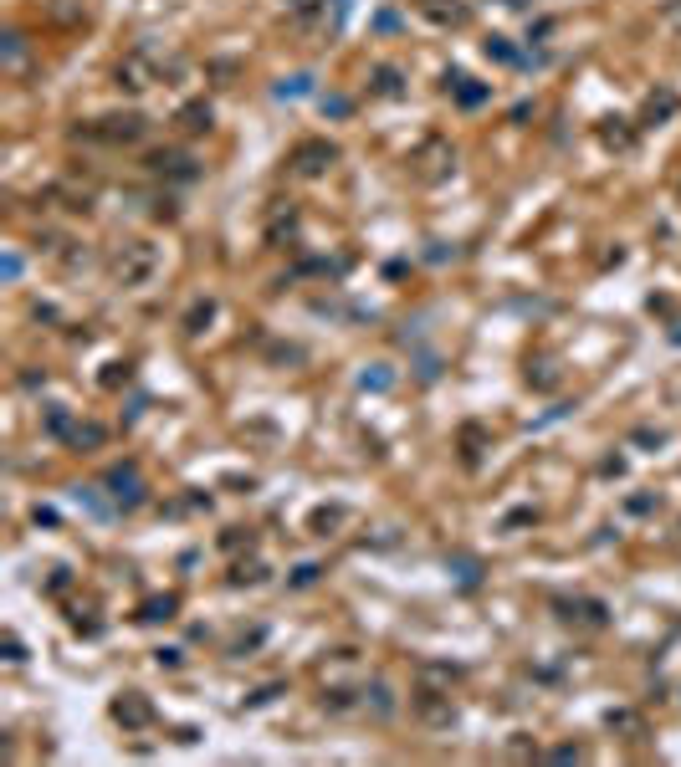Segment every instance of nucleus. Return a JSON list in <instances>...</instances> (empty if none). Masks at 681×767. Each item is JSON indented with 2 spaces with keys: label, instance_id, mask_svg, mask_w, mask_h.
I'll list each match as a JSON object with an SVG mask.
<instances>
[{
  "label": "nucleus",
  "instance_id": "nucleus-1",
  "mask_svg": "<svg viewBox=\"0 0 681 767\" xmlns=\"http://www.w3.org/2000/svg\"><path fill=\"white\" fill-rule=\"evenodd\" d=\"M164 62H159V52L154 47H134V52H123L118 57V67H113V82L123 87V93H149L154 82H164Z\"/></svg>",
  "mask_w": 681,
  "mask_h": 767
},
{
  "label": "nucleus",
  "instance_id": "nucleus-2",
  "mask_svg": "<svg viewBox=\"0 0 681 767\" xmlns=\"http://www.w3.org/2000/svg\"><path fill=\"white\" fill-rule=\"evenodd\" d=\"M149 133V118L144 113H108V118H93L88 128H82V139H98V144H139Z\"/></svg>",
  "mask_w": 681,
  "mask_h": 767
},
{
  "label": "nucleus",
  "instance_id": "nucleus-3",
  "mask_svg": "<svg viewBox=\"0 0 681 767\" xmlns=\"http://www.w3.org/2000/svg\"><path fill=\"white\" fill-rule=\"evenodd\" d=\"M154 266H159V256H154L149 241H123V246L113 251V277H118L123 287H144V282L154 277Z\"/></svg>",
  "mask_w": 681,
  "mask_h": 767
},
{
  "label": "nucleus",
  "instance_id": "nucleus-4",
  "mask_svg": "<svg viewBox=\"0 0 681 767\" xmlns=\"http://www.w3.org/2000/svg\"><path fill=\"white\" fill-rule=\"evenodd\" d=\"M292 174H303V179H323L333 164H338V149L328 144V139H303V144H297L292 149Z\"/></svg>",
  "mask_w": 681,
  "mask_h": 767
},
{
  "label": "nucleus",
  "instance_id": "nucleus-5",
  "mask_svg": "<svg viewBox=\"0 0 681 767\" xmlns=\"http://www.w3.org/2000/svg\"><path fill=\"white\" fill-rule=\"evenodd\" d=\"M108 711H113V721H118L123 732H144V727H154V701H149L144 691H123Z\"/></svg>",
  "mask_w": 681,
  "mask_h": 767
},
{
  "label": "nucleus",
  "instance_id": "nucleus-6",
  "mask_svg": "<svg viewBox=\"0 0 681 767\" xmlns=\"http://www.w3.org/2000/svg\"><path fill=\"white\" fill-rule=\"evenodd\" d=\"M410 164H415V174H420V179H446V174L456 169V149H451L446 139H425V144L415 149V159H410Z\"/></svg>",
  "mask_w": 681,
  "mask_h": 767
},
{
  "label": "nucleus",
  "instance_id": "nucleus-7",
  "mask_svg": "<svg viewBox=\"0 0 681 767\" xmlns=\"http://www.w3.org/2000/svg\"><path fill=\"white\" fill-rule=\"evenodd\" d=\"M149 174H159V179H195L200 164H195V154H185V149H154V154H149Z\"/></svg>",
  "mask_w": 681,
  "mask_h": 767
},
{
  "label": "nucleus",
  "instance_id": "nucleus-8",
  "mask_svg": "<svg viewBox=\"0 0 681 767\" xmlns=\"http://www.w3.org/2000/svg\"><path fill=\"white\" fill-rule=\"evenodd\" d=\"M415 11L436 26H466L472 21V6H466V0H415Z\"/></svg>",
  "mask_w": 681,
  "mask_h": 767
},
{
  "label": "nucleus",
  "instance_id": "nucleus-9",
  "mask_svg": "<svg viewBox=\"0 0 681 767\" xmlns=\"http://www.w3.org/2000/svg\"><path fill=\"white\" fill-rule=\"evenodd\" d=\"M446 87H451V98H456L461 108H482V103L492 98V87L472 82V77H466V72H451V77H446Z\"/></svg>",
  "mask_w": 681,
  "mask_h": 767
},
{
  "label": "nucleus",
  "instance_id": "nucleus-10",
  "mask_svg": "<svg viewBox=\"0 0 681 767\" xmlns=\"http://www.w3.org/2000/svg\"><path fill=\"white\" fill-rule=\"evenodd\" d=\"M62 440H67V445H77V450H98V445L108 440V430H103V425H93V420H72Z\"/></svg>",
  "mask_w": 681,
  "mask_h": 767
},
{
  "label": "nucleus",
  "instance_id": "nucleus-11",
  "mask_svg": "<svg viewBox=\"0 0 681 767\" xmlns=\"http://www.w3.org/2000/svg\"><path fill=\"white\" fill-rule=\"evenodd\" d=\"M292 231H297V210H292V200H277V210H272V220H267V236L272 241H292Z\"/></svg>",
  "mask_w": 681,
  "mask_h": 767
},
{
  "label": "nucleus",
  "instance_id": "nucleus-12",
  "mask_svg": "<svg viewBox=\"0 0 681 767\" xmlns=\"http://www.w3.org/2000/svg\"><path fill=\"white\" fill-rule=\"evenodd\" d=\"M175 123L190 133V139H195V133H210V103H185Z\"/></svg>",
  "mask_w": 681,
  "mask_h": 767
},
{
  "label": "nucleus",
  "instance_id": "nucleus-13",
  "mask_svg": "<svg viewBox=\"0 0 681 767\" xmlns=\"http://www.w3.org/2000/svg\"><path fill=\"white\" fill-rule=\"evenodd\" d=\"M374 93L379 98H405V82H400V67H374Z\"/></svg>",
  "mask_w": 681,
  "mask_h": 767
},
{
  "label": "nucleus",
  "instance_id": "nucleus-14",
  "mask_svg": "<svg viewBox=\"0 0 681 767\" xmlns=\"http://www.w3.org/2000/svg\"><path fill=\"white\" fill-rule=\"evenodd\" d=\"M605 721H610V727H615V732H630V737H641V732H646V721H641V711H610Z\"/></svg>",
  "mask_w": 681,
  "mask_h": 767
},
{
  "label": "nucleus",
  "instance_id": "nucleus-15",
  "mask_svg": "<svg viewBox=\"0 0 681 767\" xmlns=\"http://www.w3.org/2000/svg\"><path fill=\"white\" fill-rule=\"evenodd\" d=\"M600 139H605L610 149H630V139H635V133L625 128V118H610V123L600 128Z\"/></svg>",
  "mask_w": 681,
  "mask_h": 767
},
{
  "label": "nucleus",
  "instance_id": "nucleus-16",
  "mask_svg": "<svg viewBox=\"0 0 681 767\" xmlns=\"http://www.w3.org/2000/svg\"><path fill=\"white\" fill-rule=\"evenodd\" d=\"M0 52H6V67L11 72H21V62H26V36L21 31H6V47H0Z\"/></svg>",
  "mask_w": 681,
  "mask_h": 767
},
{
  "label": "nucleus",
  "instance_id": "nucleus-17",
  "mask_svg": "<svg viewBox=\"0 0 681 767\" xmlns=\"http://www.w3.org/2000/svg\"><path fill=\"white\" fill-rule=\"evenodd\" d=\"M210 312H216V302H210V297H200V302L190 307V318H185V333H190V338L200 333V323H210Z\"/></svg>",
  "mask_w": 681,
  "mask_h": 767
},
{
  "label": "nucleus",
  "instance_id": "nucleus-18",
  "mask_svg": "<svg viewBox=\"0 0 681 767\" xmlns=\"http://www.w3.org/2000/svg\"><path fill=\"white\" fill-rule=\"evenodd\" d=\"M369 701H374V716H395V701H390V691L385 686H374V691H364Z\"/></svg>",
  "mask_w": 681,
  "mask_h": 767
},
{
  "label": "nucleus",
  "instance_id": "nucleus-19",
  "mask_svg": "<svg viewBox=\"0 0 681 767\" xmlns=\"http://www.w3.org/2000/svg\"><path fill=\"white\" fill-rule=\"evenodd\" d=\"M144 619H175V599H149L144 604Z\"/></svg>",
  "mask_w": 681,
  "mask_h": 767
},
{
  "label": "nucleus",
  "instance_id": "nucleus-20",
  "mask_svg": "<svg viewBox=\"0 0 681 767\" xmlns=\"http://www.w3.org/2000/svg\"><path fill=\"white\" fill-rule=\"evenodd\" d=\"M487 57H497V62H518V52L507 47V36H492V41H487Z\"/></svg>",
  "mask_w": 681,
  "mask_h": 767
},
{
  "label": "nucleus",
  "instance_id": "nucleus-21",
  "mask_svg": "<svg viewBox=\"0 0 681 767\" xmlns=\"http://www.w3.org/2000/svg\"><path fill=\"white\" fill-rule=\"evenodd\" d=\"M671 108H676V98H671V93H661V98H651V103H646V118H666Z\"/></svg>",
  "mask_w": 681,
  "mask_h": 767
},
{
  "label": "nucleus",
  "instance_id": "nucleus-22",
  "mask_svg": "<svg viewBox=\"0 0 681 767\" xmlns=\"http://www.w3.org/2000/svg\"><path fill=\"white\" fill-rule=\"evenodd\" d=\"M661 21H666L671 31H681V0H666V11H661Z\"/></svg>",
  "mask_w": 681,
  "mask_h": 767
},
{
  "label": "nucleus",
  "instance_id": "nucleus-23",
  "mask_svg": "<svg viewBox=\"0 0 681 767\" xmlns=\"http://www.w3.org/2000/svg\"><path fill=\"white\" fill-rule=\"evenodd\" d=\"M318 6H328V0H287V11H297V16H313Z\"/></svg>",
  "mask_w": 681,
  "mask_h": 767
},
{
  "label": "nucleus",
  "instance_id": "nucleus-24",
  "mask_svg": "<svg viewBox=\"0 0 681 767\" xmlns=\"http://www.w3.org/2000/svg\"><path fill=\"white\" fill-rule=\"evenodd\" d=\"M6 660H11V665H21V660H26V645H21L16 635H6Z\"/></svg>",
  "mask_w": 681,
  "mask_h": 767
}]
</instances>
